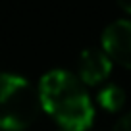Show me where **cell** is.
I'll use <instances>...</instances> for the list:
<instances>
[{
  "label": "cell",
  "mask_w": 131,
  "mask_h": 131,
  "mask_svg": "<svg viewBox=\"0 0 131 131\" xmlns=\"http://www.w3.org/2000/svg\"><path fill=\"white\" fill-rule=\"evenodd\" d=\"M56 131H64V129H56Z\"/></svg>",
  "instance_id": "obj_8"
},
{
  "label": "cell",
  "mask_w": 131,
  "mask_h": 131,
  "mask_svg": "<svg viewBox=\"0 0 131 131\" xmlns=\"http://www.w3.org/2000/svg\"><path fill=\"white\" fill-rule=\"evenodd\" d=\"M96 102H98V106L106 112H118L125 104V91L119 85L110 83V85L102 87L96 93Z\"/></svg>",
  "instance_id": "obj_5"
},
{
  "label": "cell",
  "mask_w": 131,
  "mask_h": 131,
  "mask_svg": "<svg viewBox=\"0 0 131 131\" xmlns=\"http://www.w3.org/2000/svg\"><path fill=\"white\" fill-rule=\"evenodd\" d=\"M41 110L39 89L17 73H0V131H23Z\"/></svg>",
  "instance_id": "obj_2"
},
{
  "label": "cell",
  "mask_w": 131,
  "mask_h": 131,
  "mask_svg": "<svg viewBox=\"0 0 131 131\" xmlns=\"http://www.w3.org/2000/svg\"><path fill=\"white\" fill-rule=\"evenodd\" d=\"M100 48L112 62L131 70V19H116L102 31Z\"/></svg>",
  "instance_id": "obj_3"
},
{
  "label": "cell",
  "mask_w": 131,
  "mask_h": 131,
  "mask_svg": "<svg viewBox=\"0 0 131 131\" xmlns=\"http://www.w3.org/2000/svg\"><path fill=\"white\" fill-rule=\"evenodd\" d=\"M112 66L114 62L102 48H98V46L85 48L79 54L77 77L83 81V85L96 87L108 79V75L112 73Z\"/></svg>",
  "instance_id": "obj_4"
},
{
  "label": "cell",
  "mask_w": 131,
  "mask_h": 131,
  "mask_svg": "<svg viewBox=\"0 0 131 131\" xmlns=\"http://www.w3.org/2000/svg\"><path fill=\"white\" fill-rule=\"evenodd\" d=\"M41 108L64 131H87L94 119V106L77 73L50 70L39 79Z\"/></svg>",
  "instance_id": "obj_1"
},
{
  "label": "cell",
  "mask_w": 131,
  "mask_h": 131,
  "mask_svg": "<svg viewBox=\"0 0 131 131\" xmlns=\"http://www.w3.org/2000/svg\"><path fill=\"white\" fill-rule=\"evenodd\" d=\"M119 8L125 14H131V2H119Z\"/></svg>",
  "instance_id": "obj_7"
},
{
  "label": "cell",
  "mask_w": 131,
  "mask_h": 131,
  "mask_svg": "<svg viewBox=\"0 0 131 131\" xmlns=\"http://www.w3.org/2000/svg\"><path fill=\"white\" fill-rule=\"evenodd\" d=\"M112 131H131V112H127V114H123L122 118H119L118 122L114 123V127H112Z\"/></svg>",
  "instance_id": "obj_6"
}]
</instances>
